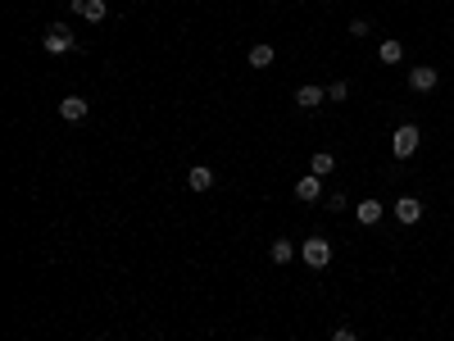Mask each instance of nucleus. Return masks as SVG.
Returning a JSON list of instances; mask_svg holds the SVG:
<instances>
[{
    "label": "nucleus",
    "mask_w": 454,
    "mask_h": 341,
    "mask_svg": "<svg viewBox=\"0 0 454 341\" xmlns=\"http://www.w3.org/2000/svg\"><path fill=\"white\" fill-rule=\"evenodd\" d=\"M418 142H422L418 128H413V123H400V128L391 133V155H395V159H409V155L418 150Z\"/></svg>",
    "instance_id": "1"
},
{
    "label": "nucleus",
    "mask_w": 454,
    "mask_h": 341,
    "mask_svg": "<svg viewBox=\"0 0 454 341\" xmlns=\"http://www.w3.org/2000/svg\"><path fill=\"white\" fill-rule=\"evenodd\" d=\"M300 260L309 269H327V264H332V242H327V237H309V242H300Z\"/></svg>",
    "instance_id": "2"
},
{
    "label": "nucleus",
    "mask_w": 454,
    "mask_h": 341,
    "mask_svg": "<svg viewBox=\"0 0 454 341\" xmlns=\"http://www.w3.org/2000/svg\"><path fill=\"white\" fill-rule=\"evenodd\" d=\"M436 82H441V73H436L432 64H413V68H409V87L418 91V96H427V91H436Z\"/></svg>",
    "instance_id": "3"
},
{
    "label": "nucleus",
    "mask_w": 454,
    "mask_h": 341,
    "mask_svg": "<svg viewBox=\"0 0 454 341\" xmlns=\"http://www.w3.org/2000/svg\"><path fill=\"white\" fill-rule=\"evenodd\" d=\"M41 46H46V50H50V55H68V50H73V32H68V28H59V23H55V28H50V32H46L41 37Z\"/></svg>",
    "instance_id": "4"
},
{
    "label": "nucleus",
    "mask_w": 454,
    "mask_h": 341,
    "mask_svg": "<svg viewBox=\"0 0 454 341\" xmlns=\"http://www.w3.org/2000/svg\"><path fill=\"white\" fill-rule=\"evenodd\" d=\"M318 196H323V177H318V173H304L300 182H295V200H304V205H314Z\"/></svg>",
    "instance_id": "5"
},
{
    "label": "nucleus",
    "mask_w": 454,
    "mask_h": 341,
    "mask_svg": "<svg viewBox=\"0 0 454 341\" xmlns=\"http://www.w3.org/2000/svg\"><path fill=\"white\" fill-rule=\"evenodd\" d=\"M87 110H91V105L82 96H64V100H59V119H64V123H82Z\"/></svg>",
    "instance_id": "6"
},
{
    "label": "nucleus",
    "mask_w": 454,
    "mask_h": 341,
    "mask_svg": "<svg viewBox=\"0 0 454 341\" xmlns=\"http://www.w3.org/2000/svg\"><path fill=\"white\" fill-rule=\"evenodd\" d=\"M382 214H386V205H382V200H373V196H368V200H359V205H355V219L364 223V228H373V223H377Z\"/></svg>",
    "instance_id": "7"
},
{
    "label": "nucleus",
    "mask_w": 454,
    "mask_h": 341,
    "mask_svg": "<svg viewBox=\"0 0 454 341\" xmlns=\"http://www.w3.org/2000/svg\"><path fill=\"white\" fill-rule=\"evenodd\" d=\"M323 100H327V87H314V82H304V87L295 91V105H300V110H318Z\"/></svg>",
    "instance_id": "8"
},
{
    "label": "nucleus",
    "mask_w": 454,
    "mask_h": 341,
    "mask_svg": "<svg viewBox=\"0 0 454 341\" xmlns=\"http://www.w3.org/2000/svg\"><path fill=\"white\" fill-rule=\"evenodd\" d=\"M395 219H400V223H418L422 219V200L418 196H400V200H395Z\"/></svg>",
    "instance_id": "9"
},
{
    "label": "nucleus",
    "mask_w": 454,
    "mask_h": 341,
    "mask_svg": "<svg viewBox=\"0 0 454 341\" xmlns=\"http://www.w3.org/2000/svg\"><path fill=\"white\" fill-rule=\"evenodd\" d=\"M295 255H300V246H291L286 237H277V242L268 246V260H273V264H291Z\"/></svg>",
    "instance_id": "10"
},
{
    "label": "nucleus",
    "mask_w": 454,
    "mask_h": 341,
    "mask_svg": "<svg viewBox=\"0 0 454 341\" xmlns=\"http://www.w3.org/2000/svg\"><path fill=\"white\" fill-rule=\"evenodd\" d=\"M186 187H191V191H209V187H214V173H209V164L186 168Z\"/></svg>",
    "instance_id": "11"
},
{
    "label": "nucleus",
    "mask_w": 454,
    "mask_h": 341,
    "mask_svg": "<svg viewBox=\"0 0 454 341\" xmlns=\"http://www.w3.org/2000/svg\"><path fill=\"white\" fill-rule=\"evenodd\" d=\"M73 14H82V19H91V23H100L109 14V5L105 0H73Z\"/></svg>",
    "instance_id": "12"
},
{
    "label": "nucleus",
    "mask_w": 454,
    "mask_h": 341,
    "mask_svg": "<svg viewBox=\"0 0 454 341\" xmlns=\"http://www.w3.org/2000/svg\"><path fill=\"white\" fill-rule=\"evenodd\" d=\"M250 68H273V59H277V55H273V46L268 41H259V46H250Z\"/></svg>",
    "instance_id": "13"
},
{
    "label": "nucleus",
    "mask_w": 454,
    "mask_h": 341,
    "mask_svg": "<svg viewBox=\"0 0 454 341\" xmlns=\"http://www.w3.org/2000/svg\"><path fill=\"white\" fill-rule=\"evenodd\" d=\"M377 59H382V64H400V59H404V46L391 37V41H382V46H377Z\"/></svg>",
    "instance_id": "14"
},
{
    "label": "nucleus",
    "mask_w": 454,
    "mask_h": 341,
    "mask_svg": "<svg viewBox=\"0 0 454 341\" xmlns=\"http://www.w3.org/2000/svg\"><path fill=\"white\" fill-rule=\"evenodd\" d=\"M332 168H336V159H332L327 150H318L314 159H309V173H318V177H323V173H332Z\"/></svg>",
    "instance_id": "15"
},
{
    "label": "nucleus",
    "mask_w": 454,
    "mask_h": 341,
    "mask_svg": "<svg viewBox=\"0 0 454 341\" xmlns=\"http://www.w3.org/2000/svg\"><path fill=\"white\" fill-rule=\"evenodd\" d=\"M350 96V82H332V87H327V100H346Z\"/></svg>",
    "instance_id": "16"
},
{
    "label": "nucleus",
    "mask_w": 454,
    "mask_h": 341,
    "mask_svg": "<svg viewBox=\"0 0 454 341\" xmlns=\"http://www.w3.org/2000/svg\"><path fill=\"white\" fill-rule=\"evenodd\" d=\"M368 32H373V28H368L364 19H355V23H350V37H368Z\"/></svg>",
    "instance_id": "17"
},
{
    "label": "nucleus",
    "mask_w": 454,
    "mask_h": 341,
    "mask_svg": "<svg viewBox=\"0 0 454 341\" xmlns=\"http://www.w3.org/2000/svg\"><path fill=\"white\" fill-rule=\"evenodd\" d=\"M332 341H355V332H350V328H336V332H332Z\"/></svg>",
    "instance_id": "18"
}]
</instances>
